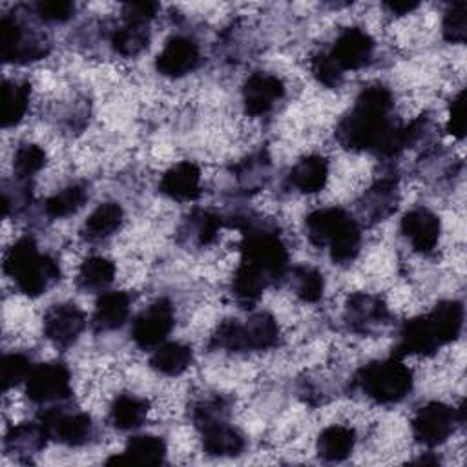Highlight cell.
Returning <instances> with one entry per match:
<instances>
[{
  "label": "cell",
  "instance_id": "1",
  "mask_svg": "<svg viewBox=\"0 0 467 467\" xmlns=\"http://www.w3.org/2000/svg\"><path fill=\"white\" fill-rule=\"evenodd\" d=\"M392 97L387 88L376 84L365 88L354 109L341 120L337 128V139L350 150H376L381 146L385 135L392 128L389 122V109Z\"/></svg>",
  "mask_w": 467,
  "mask_h": 467
},
{
  "label": "cell",
  "instance_id": "2",
  "mask_svg": "<svg viewBox=\"0 0 467 467\" xmlns=\"http://www.w3.org/2000/svg\"><path fill=\"white\" fill-rule=\"evenodd\" d=\"M4 270L16 281L18 288L31 297L46 292L60 277L58 265L42 255L31 237L16 241L5 254Z\"/></svg>",
  "mask_w": 467,
  "mask_h": 467
},
{
  "label": "cell",
  "instance_id": "3",
  "mask_svg": "<svg viewBox=\"0 0 467 467\" xmlns=\"http://www.w3.org/2000/svg\"><path fill=\"white\" fill-rule=\"evenodd\" d=\"M359 385L372 400L392 403L405 398L410 390L412 372L398 358L374 361L359 372Z\"/></svg>",
  "mask_w": 467,
  "mask_h": 467
},
{
  "label": "cell",
  "instance_id": "4",
  "mask_svg": "<svg viewBox=\"0 0 467 467\" xmlns=\"http://www.w3.org/2000/svg\"><path fill=\"white\" fill-rule=\"evenodd\" d=\"M241 261L254 265L268 279V283L283 277L286 272V248L272 232L248 230L241 244Z\"/></svg>",
  "mask_w": 467,
  "mask_h": 467
},
{
  "label": "cell",
  "instance_id": "5",
  "mask_svg": "<svg viewBox=\"0 0 467 467\" xmlns=\"http://www.w3.org/2000/svg\"><path fill=\"white\" fill-rule=\"evenodd\" d=\"M454 410L440 401L427 403L421 407L412 420L414 438L429 447L443 443L454 429Z\"/></svg>",
  "mask_w": 467,
  "mask_h": 467
},
{
  "label": "cell",
  "instance_id": "6",
  "mask_svg": "<svg viewBox=\"0 0 467 467\" xmlns=\"http://www.w3.org/2000/svg\"><path fill=\"white\" fill-rule=\"evenodd\" d=\"M69 390V370L62 363H42L27 376L26 392L36 403L64 400Z\"/></svg>",
  "mask_w": 467,
  "mask_h": 467
},
{
  "label": "cell",
  "instance_id": "7",
  "mask_svg": "<svg viewBox=\"0 0 467 467\" xmlns=\"http://www.w3.org/2000/svg\"><path fill=\"white\" fill-rule=\"evenodd\" d=\"M173 327V308L166 299H157L133 321L131 336L140 348L157 347Z\"/></svg>",
  "mask_w": 467,
  "mask_h": 467
},
{
  "label": "cell",
  "instance_id": "8",
  "mask_svg": "<svg viewBox=\"0 0 467 467\" xmlns=\"http://www.w3.org/2000/svg\"><path fill=\"white\" fill-rule=\"evenodd\" d=\"M86 325L82 310L73 303L53 305L44 316V334L58 347L71 345Z\"/></svg>",
  "mask_w": 467,
  "mask_h": 467
},
{
  "label": "cell",
  "instance_id": "9",
  "mask_svg": "<svg viewBox=\"0 0 467 467\" xmlns=\"http://www.w3.org/2000/svg\"><path fill=\"white\" fill-rule=\"evenodd\" d=\"M372 49L374 42L368 33L359 27H348L336 38L328 55L339 66V69L345 71L365 66L370 60Z\"/></svg>",
  "mask_w": 467,
  "mask_h": 467
},
{
  "label": "cell",
  "instance_id": "10",
  "mask_svg": "<svg viewBox=\"0 0 467 467\" xmlns=\"http://www.w3.org/2000/svg\"><path fill=\"white\" fill-rule=\"evenodd\" d=\"M40 425L49 438L66 445H80L91 434V420L88 414H64L57 409H49L40 416Z\"/></svg>",
  "mask_w": 467,
  "mask_h": 467
},
{
  "label": "cell",
  "instance_id": "11",
  "mask_svg": "<svg viewBox=\"0 0 467 467\" xmlns=\"http://www.w3.org/2000/svg\"><path fill=\"white\" fill-rule=\"evenodd\" d=\"M202 434V447L213 456H235L243 451V436L230 427L221 416H208L195 420Z\"/></svg>",
  "mask_w": 467,
  "mask_h": 467
},
{
  "label": "cell",
  "instance_id": "12",
  "mask_svg": "<svg viewBox=\"0 0 467 467\" xmlns=\"http://www.w3.org/2000/svg\"><path fill=\"white\" fill-rule=\"evenodd\" d=\"M285 93L283 82L268 73H254L243 86L244 109L250 115L266 113Z\"/></svg>",
  "mask_w": 467,
  "mask_h": 467
},
{
  "label": "cell",
  "instance_id": "13",
  "mask_svg": "<svg viewBox=\"0 0 467 467\" xmlns=\"http://www.w3.org/2000/svg\"><path fill=\"white\" fill-rule=\"evenodd\" d=\"M199 62V49L192 38L173 36L157 55V69L166 77H182Z\"/></svg>",
  "mask_w": 467,
  "mask_h": 467
},
{
  "label": "cell",
  "instance_id": "14",
  "mask_svg": "<svg viewBox=\"0 0 467 467\" xmlns=\"http://www.w3.org/2000/svg\"><path fill=\"white\" fill-rule=\"evenodd\" d=\"M401 232L418 252H431L440 237V221L432 212L416 208L403 215Z\"/></svg>",
  "mask_w": 467,
  "mask_h": 467
},
{
  "label": "cell",
  "instance_id": "15",
  "mask_svg": "<svg viewBox=\"0 0 467 467\" xmlns=\"http://www.w3.org/2000/svg\"><path fill=\"white\" fill-rule=\"evenodd\" d=\"M22 27L16 20L4 16L0 22V47L5 62H27L40 58L46 49L42 44H26Z\"/></svg>",
  "mask_w": 467,
  "mask_h": 467
},
{
  "label": "cell",
  "instance_id": "16",
  "mask_svg": "<svg viewBox=\"0 0 467 467\" xmlns=\"http://www.w3.org/2000/svg\"><path fill=\"white\" fill-rule=\"evenodd\" d=\"M201 171L193 162H179L170 168L159 184V190L177 201H190L199 195Z\"/></svg>",
  "mask_w": 467,
  "mask_h": 467
},
{
  "label": "cell",
  "instance_id": "17",
  "mask_svg": "<svg viewBox=\"0 0 467 467\" xmlns=\"http://www.w3.org/2000/svg\"><path fill=\"white\" fill-rule=\"evenodd\" d=\"M440 347L427 316L407 321L400 332V343L396 347V358L407 354H432Z\"/></svg>",
  "mask_w": 467,
  "mask_h": 467
},
{
  "label": "cell",
  "instance_id": "18",
  "mask_svg": "<svg viewBox=\"0 0 467 467\" xmlns=\"http://www.w3.org/2000/svg\"><path fill=\"white\" fill-rule=\"evenodd\" d=\"M427 321L440 345L458 337L463 323V306L458 301H441L427 316Z\"/></svg>",
  "mask_w": 467,
  "mask_h": 467
},
{
  "label": "cell",
  "instance_id": "19",
  "mask_svg": "<svg viewBox=\"0 0 467 467\" xmlns=\"http://www.w3.org/2000/svg\"><path fill=\"white\" fill-rule=\"evenodd\" d=\"M166 454V445L151 434L133 436L120 456H113L108 463H161Z\"/></svg>",
  "mask_w": 467,
  "mask_h": 467
},
{
  "label": "cell",
  "instance_id": "20",
  "mask_svg": "<svg viewBox=\"0 0 467 467\" xmlns=\"http://www.w3.org/2000/svg\"><path fill=\"white\" fill-rule=\"evenodd\" d=\"M130 312V297L124 292H106L99 297L93 314L97 330L119 328Z\"/></svg>",
  "mask_w": 467,
  "mask_h": 467
},
{
  "label": "cell",
  "instance_id": "21",
  "mask_svg": "<svg viewBox=\"0 0 467 467\" xmlns=\"http://www.w3.org/2000/svg\"><path fill=\"white\" fill-rule=\"evenodd\" d=\"M348 213L339 208L316 210L306 217V234L316 246H327L336 232L348 221Z\"/></svg>",
  "mask_w": 467,
  "mask_h": 467
},
{
  "label": "cell",
  "instance_id": "22",
  "mask_svg": "<svg viewBox=\"0 0 467 467\" xmlns=\"http://www.w3.org/2000/svg\"><path fill=\"white\" fill-rule=\"evenodd\" d=\"M328 177V162L321 155H308L303 157L290 171L292 184L305 192V193H316L319 192Z\"/></svg>",
  "mask_w": 467,
  "mask_h": 467
},
{
  "label": "cell",
  "instance_id": "23",
  "mask_svg": "<svg viewBox=\"0 0 467 467\" xmlns=\"http://www.w3.org/2000/svg\"><path fill=\"white\" fill-rule=\"evenodd\" d=\"M347 317L354 328L365 332L383 323V319L387 317V310L379 299L365 294H354L352 297H348L347 303Z\"/></svg>",
  "mask_w": 467,
  "mask_h": 467
},
{
  "label": "cell",
  "instance_id": "24",
  "mask_svg": "<svg viewBox=\"0 0 467 467\" xmlns=\"http://www.w3.org/2000/svg\"><path fill=\"white\" fill-rule=\"evenodd\" d=\"M246 350H265L277 343L279 328L275 319L266 312H257L243 325Z\"/></svg>",
  "mask_w": 467,
  "mask_h": 467
},
{
  "label": "cell",
  "instance_id": "25",
  "mask_svg": "<svg viewBox=\"0 0 467 467\" xmlns=\"http://www.w3.org/2000/svg\"><path fill=\"white\" fill-rule=\"evenodd\" d=\"M354 449V431L341 425L327 427L317 438V454L328 462L345 460Z\"/></svg>",
  "mask_w": 467,
  "mask_h": 467
},
{
  "label": "cell",
  "instance_id": "26",
  "mask_svg": "<svg viewBox=\"0 0 467 467\" xmlns=\"http://www.w3.org/2000/svg\"><path fill=\"white\" fill-rule=\"evenodd\" d=\"M266 285H268V279L254 265L241 261V265L234 275L232 290L241 305L250 306L259 299V296Z\"/></svg>",
  "mask_w": 467,
  "mask_h": 467
},
{
  "label": "cell",
  "instance_id": "27",
  "mask_svg": "<svg viewBox=\"0 0 467 467\" xmlns=\"http://www.w3.org/2000/svg\"><path fill=\"white\" fill-rule=\"evenodd\" d=\"M29 84L5 80L2 88V126H13L22 120L29 102Z\"/></svg>",
  "mask_w": 467,
  "mask_h": 467
},
{
  "label": "cell",
  "instance_id": "28",
  "mask_svg": "<svg viewBox=\"0 0 467 467\" xmlns=\"http://www.w3.org/2000/svg\"><path fill=\"white\" fill-rule=\"evenodd\" d=\"M122 223V208L117 202L99 204L84 224V235L88 239H104L119 230Z\"/></svg>",
  "mask_w": 467,
  "mask_h": 467
},
{
  "label": "cell",
  "instance_id": "29",
  "mask_svg": "<svg viewBox=\"0 0 467 467\" xmlns=\"http://www.w3.org/2000/svg\"><path fill=\"white\" fill-rule=\"evenodd\" d=\"M150 363L155 370L162 374L177 376L190 367L192 348L181 343H164L153 352Z\"/></svg>",
  "mask_w": 467,
  "mask_h": 467
},
{
  "label": "cell",
  "instance_id": "30",
  "mask_svg": "<svg viewBox=\"0 0 467 467\" xmlns=\"http://www.w3.org/2000/svg\"><path fill=\"white\" fill-rule=\"evenodd\" d=\"M146 414H148V401L130 394L119 396L113 401L109 410L111 423L120 431H130L139 427L144 421Z\"/></svg>",
  "mask_w": 467,
  "mask_h": 467
},
{
  "label": "cell",
  "instance_id": "31",
  "mask_svg": "<svg viewBox=\"0 0 467 467\" xmlns=\"http://www.w3.org/2000/svg\"><path fill=\"white\" fill-rule=\"evenodd\" d=\"M113 275H115L113 263L106 257L93 255V257H88L80 265L77 281L86 290H99V288L106 286L108 283H111Z\"/></svg>",
  "mask_w": 467,
  "mask_h": 467
},
{
  "label": "cell",
  "instance_id": "32",
  "mask_svg": "<svg viewBox=\"0 0 467 467\" xmlns=\"http://www.w3.org/2000/svg\"><path fill=\"white\" fill-rule=\"evenodd\" d=\"M148 40H150V35H148L146 24H133V22H126L111 36L113 49L124 57L139 55L148 46Z\"/></svg>",
  "mask_w": 467,
  "mask_h": 467
},
{
  "label": "cell",
  "instance_id": "33",
  "mask_svg": "<svg viewBox=\"0 0 467 467\" xmlns=\"http://www.w3.org/2000/svg\"><path fill=\"white\" fill-rule=\"evenodd\" d=\"M359 241H361L359 226L350 217L327 244L330 250V257L337 263H347V261L354 259L359 250Z\"/></svg>",
  "mask_w": 467,
  "mask_h": 467
},
{
  "label": "cell",
  "instance_id": "34",
  "mask_svg": "<svg viewBox=\"0 0 467 467\" xmlns=\"http://www.w3.org/2000/svg\"><path fill=\"white\" fill-rule=\"evenodd\" d=\"M86 197H88L86 186L71 184V186L60 190L58 193L51 195L46 201L44 208H46V213L49 217H66V215L77 212L84 204Z\"/></svg>",
  "mask_w": 467,
  "mask_h": 467
},
{
  "label": "cell",
  "instance_id": "35",
  "mask_svg": "<svg viewBox=\"0 0 467 467\" xmlns=\"http://www.w3.org/2000/svg\"><path fill=\"white\" fill-rule=\"evenodd\" d=\"M46 438H49V436H47L46 429L40 425V421L38 423H24L7 434L5 443L11 451H15V449L36 451L46 443Z\"/></svg>",
  "mask_w": 467,
  "mask_h": 467
},
{
  "label": "cell",
  "instance_id": "36",
  "mask_svg": "<svg viewBox=\"0 0 467 467\" xmlns=\"http://www.w3.org/2000/svg\"><path fill=\"white\" fill-rule=\"evenodd\" d=\"M323 275L310 266L294 268V288L299 299L316 303L323 296Z\"/></svg>",
  "mask_w": 467,
  "mask_h": 467
},
{
  "label": "cell",
  "instance_id": "37",
  "mask_svg": "<svg viewBox=\"0 0 467 467\" xmlns=\"http://www.w3.org/2000/svg\"><path fill=\"white\" fill-rule=\"evenodd\" d=\"M443 36L449 42H463L467 36V4L454 2L443 18Z\"/></svg>",
  "mask_w": 467,
  "mask_h": 467
},
{
  "label": "cell",
  "instance_id": "38",
  "mask_svg": "<svg viewBox=\"0 0 467 467\" xmlns=\"http://www.w3.org/2000/svg\"><path fill=\"white\" fill-rule=\"evenodd\" d=\"M46 162V153L36 144H24L15 153V171L18 177H29L38 171Z\"/></svg>",
  "mask_w": 467,
  "mask_h": 467
},
{
  "label": "cell",
  "instance_id": "39",
  "mask_svg": "<svg viewBox=\"0 0 467 467\" xmlns=\"http://www.w3.org/2000/svg\"><path fill=\"white\" fill-rule=\"evenodd\" d=\"M212 343L215 347L226 348V350H234V352H243L246 350V341H244V330L243 325L237 321H224L219 325V328L215 330Z\"/></svg>",
  "mask_w": 467,
  "mask_h": 467
},
{
  "label": "cell",
  "instance_id": "40",
  "mask_svg": "<svg viewBox=\"0 0 467 467\" xmlns=\"http://www.w3.org/2000/svg\"><path fill=\"white\" fill-rule=\"evenodd\" d=\"M31 372L29 359L24 354H7L2 359V385L4 390L16 385L22 379H27Z\"/></svg>",
  "mask_w": 467,
  "mask_h": 467
},
{
  "label": "cell",
  "instance_id": "41",
  "mask_svg": "<svg viewBox=\"0 0 467 467\" xmlns=\"http://www.w3.org/2000/svg\"><path fill=\"white\" fill-rule=\"evenodd\" d=\"M190 223L193 224V235L199 244H208L213 241L221 226V219L210 212H195Z\"/></svg>",
  "mask_w": 467,
  "mask_h": 467
},
{
  "label": "cell",
  "instance_id": "42",
  "mask_svg": "<svg viewBox=\"0 0 467 467\" xmlns=\"http://www.w3.org/2000/svg\"><path fill=\"white\" fill-rule=\"evenodd\" d=\"M312 73L325 86H336L343 75V71L328 53H321L312 60Z\"/></svg>",
  "mask_w": 467,
  "mask_h": 467
},
{
  "label": "cell",
  "instance_id": "43",
  "mask_svg": "<svg viewBox=\"0 0 467 467\" xmlns=\"http://www.w3.org/2000/svg\"><path fill=\"white\" fill-rule=\"evenodd\" d=\"M36 11L44 20L62 22L73 15L75 4L69 0H42L36 4Z\"/></svg>",
  "mask_w": 467,
  "mask_h": 467
},
{
  "label": "cell",
  "instance_id": "44",
  "mask_svg": "<svg viewBox=\"0 0 467 467\" xmlns=\"http://www.w3.org/2000/svg\"><path fill=\"white\" fill-rule=\"evenodd\" d=\"M465 91H460L451 104V111H449V122H447V130L451 135L462 139L465 135Z\"/></svg>",
  "mask_w": 467,
  "mask_h": 467
},
{
  "label": "cell",
  "instance_id": "45",
  "mask_svg": "<svg viewBox=\"0 0 467 467\" xmlns=\"http://www.w3.org/2000/svg\"><path fill=\"white\" fill-rule=\"evenodd\" d=\"M159 5L155 2H128L124 4L122 15L126 22L133 24H146L150 18L155 16Z\"/></svg>",
  "mask_w": 467,
  "mask_h": 467
},
{
  "label": "cell",
  "instance_id": "46",
  "mask_svg": "<svg viewBox=\"0 0 467 467\" xmlns=\"http://www.w3.org/2000/svg\"><path fill=\"white\" fill-rule=\"evenodd\" d=\"M385 5L392 11V13H396V15H405V13H409V11H412L416 5H418V2H403V0H389V2H385Z\"/></svg>",
  "mask_w": 467,
  "mask_h": 467
}]
</instances>
